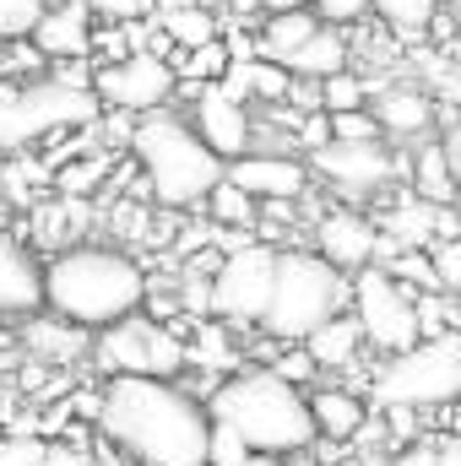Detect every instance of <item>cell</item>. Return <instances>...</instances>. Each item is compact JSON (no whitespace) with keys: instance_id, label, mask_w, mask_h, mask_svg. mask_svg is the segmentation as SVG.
I'll list each match as a JSON object with an SVG mask.
<instances>
[{"instance_id":"obj_10","label":"cell","mask_w":461,"mask_h":466,"mask_svg":"<svg viewBox=\"0 0 461 466\" xmlns=\"http://www.w3.org/2000/svg\"><path fill=\"white\" fill-rule=\"evenodd\" d=\"M271 266H277L271 244L229 249L207 282V315H218L223 326H261L266 299H271Z\"/></svg>"},{"instance_id":"obj_5","label":"cell","mask_w":461,"mask_h":466,"mask_svg":"<svg viewBox=\"0 0 461 466\" xmlns=\"http://www.w3.org/2000/svg\"><path fill=\"white\" fill-rule=\"evenodd\" d=\"M347 304V277L332 271L315 249H277L271 266V299L261 315V331L282 348L304 342L315 326H326L332 315H343Z\"/></svg>"},{"instance_id":"obj_27","label":"cell","mask_w":461,"mask_h":466,"mask_svg":"<svg viewBox=\"0 0 461 466\" xmlns=\"http://www.w3.org/2000/svg\"><path fill=\"white\" fill-rule=\"evenodd\" d=\"M315 104H321V115H353L369 104V82H358L353 71H337V76L315 82Z\"/></svg>"},{"instance_id":"obj_9","label":"cell","mask_w":461,"mask_h":466,"mask_svg":"<svg viewBox=\"0 0 461 466\" xmlns=\"http://www.w3.org/2000/svg\"><path fill=\"white\" fill-rule=\"evenodd\" d=\"M347 304H353V326L364 337V348L380 352H407L418 337V315H413V288H402L385 266H364L347 282Z\"/></svg>"},{"instance_id":"obj_20","label":"cell","mask_w":461,"mask_h":466,"mask_svg":"<svg viewBox=\"0 0 461 466\" xmlns=\"http://www.w3.org/2000/svg\"><path fill=\"white\" fill-rule=\"evenodd\" d=\"M282 71L288 76H299V82H326V76H337V71H347V38L343 27H315L288 60H282Z\"/></svg>"},{"instance_id":"obj_17","label":"cell","mask_w":461,"mask_h":466,"mask_svg":"<svg viewBox=\"0 0 461 466\" xmlns=\"http://www.w3.org/2000/svg\"><path fill=\"white\" fill-rule=\"evenodd\" d=\"M44 309V288H38V260L27 255V244L16 233L0 228V320L11 315H33Z\"/></svg>"},{"instance_id":"obj_13","label":"cell","mask_w":461,"mask_h":466,"mask_svg":"<svg viewBox=\"0 0 461 466\" xmlns=\"http://www.w3.org/2000/svg\"><path fill=\"white\" fill-rule=\"evenodd\" d=\"M190 130H196V141L218 157V163H233V157H244L250 147H255V125H250V109L233 98L223 82H201L196 87V98H190Z\"/></svg>"},{"instance_id":"obj_2","label":"cell","mask_w":461,"mask_h":466,"mask_svg":"<svg viewBox=\"0 0 461 466\" xmlns=\"http://www.w3.org/2000/svg\"><path fill=\"white\" fill-rule=\"evenodd\" d=\"M44 309L77 331H104L147 304V271L115 244H66L38 266Z\"/></svg>"},{"instance_id":"obj_19","label":"cell","mask_w":461,"mask_h":466,"mask_svg":"<svg viewBox=\"0 0 461 466\" xmlns=\"http://www.w3.org/2000/svg\"><path fill=\"white\" fill-rule=\"evenodd\" d=\"M435 98L424 93V87H380V98H374V125L380 130H391V136H402V141H413V136H429L435 130Z\"/></svg>"},{"instance_id":"obj_37","label":"cell","mask_w":461,"mask_h":466,"mask_svg":"<svg viewBox=\"0 0 461 466\" xmlns=\"http://www.w3.org/2000/svg\"><path fill=\"white\" fill-rule=\"evenodd\" d=\"M435 451H440V440H424V445L402 451V456H396V466H435Z\"/></svg>"},{"instance_id":"obj_30","label":"cell","mask_w":461,"mask_h":466,"mask_svg":"<svg viewBox=\"0 0 461 466\" xmlns=\"http://www.w3.org/2000/svg\"><path fill=\"white\" fill-rule=\"evenodd\" d=\"M82 5H87V16H98V22H109V27H130V22L152 16L158 0H82Z\"/></svg>"},{"instance_id":"obj_39","label":"cell","mask_w":461,"mask_h":466,"mask_svg":"<svg viewBox=\"0 0 461 466\" xmlns=\"http://www.w3.org/2000/svg\"><path fill=\"white\" fill-rule=\"evenodd\" d=\"M261 5H266V11H304L310 0H261Z\"/></svg>"},{"instance_id":"obj_3","label":"cell","mask_w":461,"mask_h":466,"mask_svg":"<svg viewBox=\"0 0 461 466\" xmlns=\"http://www.w3.org/2000/svg\"><path fill=\"white\" fill-rule=\"evenodd\" d=\"M207 418L239 434L250 456H304L315 445L304 390L277 380L271 369H239L207 396Z\"/></svg>"},{"instance_id":"obj_29","label":"cell","mask_w":461,"mask_h":466,"mask_svg":"<svg viewBox=\"0 0 461 466\" xmlns=\"http://www.w3.org/2000/svg\"><path fill=\"white\" fill-rule=\"evenodd\" d=\"M424 260H429V277H435V293H456L461 288V244L456 238H435L429 249H424Z\"/></svg>"},{"instance_id":"obj_40","label":"cell","mask_w":461,"mask_h":466,"mask_svg":"<svg viewBox=\"0 0 461 466\" xmlns=\"http://www.w3.org/2000/svg\"><path fill=\"white\" fill-rule=\"evenodd\" d=\"M233 466H282L277 456H244V461H233Z\"/></svg>"},{"instance_id":"obj_32","label":"cell","mask_w":461,"mask_h":466,"mask_svg":"<svg viewBox=\"0 0 461 466\" xmlns=\"http://www.w3.org/2000/svg\"><path fill=\"white\" fill-rule=\"evenodd\" d=\"M326 130H332V141H380V125H374V115H364V109L326 115Z\"/></svg>"},{"instance_id":"obj_16","label":"cell","mask_w":461,"mask_h":466,"mask_svg":"<svg viewBox=\"0 0 461 466\" xmlns=\"http://www.w3.org/2000/svg\"><path fill=\"white\" fill-rule=\"evenodd\" d=\"M27 44L44 60H93V16H87V5L82 0L44 5L38 22L27 27Z\"/></svg>"},{"instance_id":"obj_26","label":"cell","mask_w":461,"mask_h":466,"mask_svg":"<svg viewBox=\"0 0 461 466\" xmlns=\"http://www.w3.org/2000/svg\"><path fill=\"white\" fill-rule=\"evenodd\" d=\"M369 11H374L385 27H396V33L418 38V33H429V22H435L440 0H369Z\"/></svg>"},{"instance_id":"obj_7","label":"cell","mask_w":461,"mask_h":466,"mask_svg":"<svg viewBox=\"0 0 461 466\" xmlns=\"http://www.w3.org/2000/svg\"><path fill=\"white\" fill-rule=\"evenodd\" d=\"M98 98L87 87H66L49 71L33 82H0V152H22L27 141L66 130V125H93Z\"/></svg>"},{"instance_id":"obj_23","label":"cell","mask_w":461,"mask_h":466,"mask_svg":"<svg viewBox=\"0 0 461 466\" xmlns=\"http://www.w3.org/2000/svg\"><path fill=\"white\" fill-rule=\"evenodd\" d=\"M407 185H413L418 201H429V207H451V196H456V174H451L440 141H418V152L407 157Z\"/></svg>"},{"instance_id":"obj_14","label":"cell","mask_w":461,"mask_h":466,"mask_svg":"<svg viewBox=\"0 0 461 466\" xmlns=\"http://www.w3.org/2000/svg\"><path fill=\"white\" fill-rule=\"evenodd\" d=\"M223 179L233 190H244L250 201H299L310 190V168L282 152H244V157L223 163Z\"/></svg>"},{"instance_id":"obj_22","label":"cell","mask_w":461,"mask_h":466,"mask_svg":"<svg viewBox=\"0 0 461 466\" xmlns=\"http://www.w3.org/2000/svg\"><path fill=\"white\" fill-rule=\"evenodd\" d=\"M315 27H321V16H315L310 5H304V11H271L250 55H255V60H271V66H282V60H288V55H293V49H299L310 33H315Z\"/></svg>"},{"instance_id":"obj_36","label":"cell","mask_w":461,"mask_h":466,"mask_svg":"<svg viewBox=\"0 0 461 466\" xmlns=\"http://www.w3.org/2000/svg\"><path fill=\"white\" fill-rule=\"evenodd\" d=\"M44 466H93V451H82V445H71V440H44Z\"/></svg>"},{"instance_id":"obj_24","label":"cell","mask_w":461,"mask_h":466,"mask_svg":"<svg viewBox=\"0 0 461 466\" xmlns=\"http://www.w3.org/2000/svg\"><path fill=\"white\" fill-rule=\"evenodd\" d=\"M27 352H38L44 363H77L87 352V331L66 320H27Z\"/></svg>"},{"instance_id":"obj_18","label":"cell","mask_w":461,"mask_h":466,"mask_svg":"<svg viewBox=\"0 0 461 466\" xmlns=\"http://www.w3.org/2000/svg\"><path fill=\"white\" fill-rule=\"evenodd\" d=\"M304 407H310V429H315V440H353V434H364V423H369L364 396H353V390H343V385H321V390H310Z\"/></svg>"},{"instance_id":"obj_15","label":"cell","mask_w":461,"mask_h":466,"mask_svg":"<svg viewBox=\"0 0 461 466\" xmlns=\"http://www.w3.org/2000/svg\"><path fill=\"white\" fill-rule=\"evenodd\" d=\"M380 249H391L385 238H380V228L364 218V212H326L321 218V228H315V255L332 266V271H364V266H374V255Z\"/></svg>"},{"instance_id":"obj_11","label":"cell","mask_w":461,"mask_h":466,"mask_svg":"<svg viewBox=\"0 0 461 466\" xmlns=\"http://www.w3.org/2000/svg\"><path fill=\"white\" fill-rule=\"evenodd\" d=\"M87 93L98 98V109H119V115H147V109H169L174 98V66L163 55H119V60H104L93 66V82Z\"/></svg>"},{"instance_id":"obj_34","label":"cell","mask_w":461,"mask_h":466,"mask_svg":"<svg viewBox=\"0 0 461 466\" xmlns=\"http://www.w3.org/2000/svg\"><path fill=\"white\" fill-rule=\"evenodd\" d=\"M271 374H277V380H288V385H310V380H315L321 369H315V363L304 358V348L293 342V348H288L282 358H277V363H271Z\"/></svg>"},{"instance_id":"obj_4","label":"cell","mask_w":461,"mask_h":466,"mask_svg":"<svg viewBox=\"0 0 461 466\" xmlns=\"http://www.w3.org/2000/svg\"><path fill=\"white\" fill-rule=\"evenodd\" d=\"M125 147L141 168V190L158 207H201V196L223 179V163L196 141L190 119L174 109H147L130 125Z\"/></svg>"},{"instance_id":"obj_28","label":"cell","mask_w":461,"mask_h":466,"mask_svg":"<svg viewBox=\"0 0 461 466\" xmlns=\"http://www.w3.org/2000/svg\"><path fill=\"white\" fill-rule=\"evenodd\" d=\"M201 201H207L212 223H223V228H250V223H255V201H250L244 190H233L229 179H218Z\"/></svg>"},{"instance_id":"obj_8","label":"cell","mask_w":461,"mask_h":466,"mask_svg":"<svg viewBox=\"0 0 461 466\" xmlns=\"http://www.w3.org/2000/svg\"><path fill=\"white\" fill-rule=\"evenodd\" d=\"M87 358L115 380V374H141V380H174L185 363H190V348L179 342V331H169L163 320H147L141 309L125 315L115 326H104L93 342H87Z\"/></svg>"},{"instance_id":"obj_6","label":"cell","mask_w":461,"mask_h":466,"mask_svg":"<svg viewBox=\"0 0 461 466\" xmlns=\"http://www.w3.org/2000/svg\"><path fill=\"white\" fill-rule=\"evenodd\" d=\"M461 396V337L456 331H440V337H424L407 352H391L380 363V374L369 380V401L385 412V407H407V412H435V407H451Z\"/></svg>"},{"instance_id":"obj_38","label":"cell","mask_w":461,"mask_h":466,"mask_svg":"<svg viewBox=\"0 0 461 466\" xmlns=\"http://www.w3.org/2000/svg\"><path fill=\"white\" fill-rule=\"evenodd\" d=\"M435 466H461V445L451 440V434L440 440V451H435Z\"/></svg>"},{"instance_id":"obj_1","label":"cell","mask_w":461,"mask_h":466,"mask_svg":"<svg viewBox=\"0 0 461 466\" xmlns=\"http://www.w3.org/2000/svg\"><path fill=\"white\" fill-rule=\"evenodd\" d=\"M98 434L130 466H207V407L174 380L115 374L98 390Z\"/></svg>"},{"instance_id":"obj_31","label":"cell","mask_w":461,"mask_h":466,"mask_svg":"<svg viewBox=\"0 0 461 466\" xmlns=\"http://www.w3.org/2000/svg\"><path fill=\"white\" fill-rule=\"evenodd\" d=\"M44 5H49V0H0V44H5V38H22V33L38 22Z\"/></svg>"},{"instance_id":"obj_12","label":"cell","mask_w":461,"mask_h":466,"mask_svg":"<svg viewBox=\"0 0 461 466\" xmlns=\"http://www.w3.org/2000/svg\"><path fill=\"white\" fill-rule=\"evenodd\" d=\"M310 163L343 196H369V190H380V185H391V179L407 174V157L385 152L380 141H326V147H315Z\"/></svg>"},{"instance_id":"obj_33","label":"cell","mask_w":461,"mask_h":466,"mask_svg":"<svg viewBox=\"0 0 461 466\" xmlns=\"http://www.w3.org/2000/svg\"><path fill=\"white\" fill-rule=\"evenodd\" d=\"M0 466H44V440L38 434H5L0 440Z\"/></svg>"},{"instance_id":"obj_25","label":"cell","mask_w":461,"mask_h":466,"mask_svg":"<svg viewBox=\"0 0 461 466\" xmlns=\"http://www.w3.org/2000/svg\"><path fill=\"white\" fill-rule=\"evenodd\" d=\"M158 33H163L169 44H179V49H196V44L218 38V22H212V11H201V5H163V11H158Z\"/></svg>"},{"instance_id":"obj_21","label":"cell","mask_w":461,"mask_h":466,"mask_svg":"<svg viewBox=\"0 0 461 466\" xmlns=\"http://www.w3.org/2000/svg\"><path fill=\"white\" fill-rule=\"evenodd\" d=\"M299 348H304V358H310L315 369H353V363H358V352H364V337H358L353 315H332V320H326V326H315Z\"/></svg>"},{"instance_id":"obj_35","label":"cell","mask_w":461,"mask_h":466,"mask_svg":"<svg viewBox=\"0 0 461 466\" xmlns=\"http://www.w3.org/2000/svg\"><path fill=\"white\" fill-rule=\"evenodd\" d=\"M98 179H104V163L93 157V163H77V168H66V174H60V190L82 201V196H87V190H93Z\"/></svg>"}]
</instances>
